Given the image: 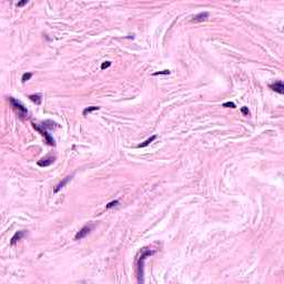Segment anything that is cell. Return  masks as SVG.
Returning <instances> with one entry per match:
<instances>
[{
    "label": "cell",
    "instance_id": "6da1fadb",
    "mask_svg": "<svg viewBox=\"0 0 284 284\" xmlns=\"http://www.w3.org/2000/svg\"><path fill=\"white\" fill-rule=\"evenodd\" d=\"M154 254V251H150L144 249L142 254L139 256V259L137 260V277H138V283H143V274H144V261L147 260L148 256H151Z\"/></svg>",
    "mask_w": 284,
    "mask_h": 284
},
{
    "label": "cell",
    "instance_id": "7a4b0ae2",
    "mask_svg": "<svg viewBox=\"0 0 284 284\" xmlns=\"http://www.w3.org/2000/svg\"><path fill=\"white\" fill-rule=\"evenodd\" d=\"M10 101V103H11V106H12V108L16 110V112L18 113V116L20 118H22V119H26V118H28V114H29V112H28V110L26 108L25 106L20 102V101L16 100V99H13V98H10L9 99Z\"/></svg>",
    "mask_w": 284,
    "mask_h": 284
},
{
    "label": "cell",
    "instance_id": "3957f363",
    "mask_svg": "<svg viewBox=\"0 0 284 284\" xmlns=\"http://www.w3.org/2000/svg\"><path fill=\"white\" fill-rule=\"evenodd\" d=\"M32 127H34V129L39 132V133H41V135H43L44 137V139H46V141H47V143L49 144V145H52V147H55L56 145V142H55V139L51 137L50 134L48 133V131H47V129H43V128H41L40 125H37V123H34V122H32Z\"/></svg>",
    "mask_w": 284,
    "mask_h": 284
},
{
    "label": "cell",
    "instance_id": "277c9868",
    "mask_svg": "<svg viewBox=\"0 0 284 284\" xmlns=\"http://www.w3.org/2000/svg\"><path fill=\"white\" fill-rule=\"evenodd\" d=\"M92 229H93V224H87V225H84L83 227H81V229L78 231V233L75 234V240L79 241V240L84 239L87 235H89V234L91 233Z\"/></svg>",
    "mask_w": 284,
    "mask_h": 284
},
{
    "label": "cell",
    "instance_id": "5b68a950",
    "mask_svg": "<svg viewBox=\"0 0 284 284\" xmlns=\"http://www.w3.org/2000/svg\"><path fill=\"white\" fill-rule=\"evenodd\" d=\"M55 160H56L55 157L48 155V157H46V158H43V159L39 160V161H38V166H39V167H42V168L49 167V166H51V164L55 162Z\"/></svg>",
    "mask_w": 284,
    "mask_h": 284
},
{
    "label": "cell",
    "instance_id": "8992f818",
    "mask_svg": "<svg viewBox=\"0 0 284 284\" xmlns=\"http://www.w3.org/2000/svg\"><path fill=\"white\" fill-rule=\"evenodd\" d=\"M273 91L277 92V93H280V94H283L284 93V85H283V82L282 81H277L275 83H272L269 85Z\"/></svg>",
    "mask_w": 284,
    "mask_h": 284
},
{
    "label": "cell",
    "instance_id": "52a82bcc",
    "mask_svg": "<svg viewBox=\"0 0 284 284\" xmlns=\"http://www.w3.org/2000/svg\"><path fill=\"white\" fill-rule=\"evenodd\" d=\"M208 18H209V12H200L193 17L192 22H202V21L207 20Z\"/></svg>",
    "mask_w": 284,
    "mask_h": 284
},
{
    "label": "cell",
    "instance_id": "ba28073f",
    "mask_svg": "<svg viewBox=\"0 0 284 284\" xmlns=\"http://www.w3.org/2000/svg\"><path fill=\"white\" fill-rule=\"evenodd\" d=\"M25 234H26V232L25 231H18V232H16L15 233V235L11 238V241H10V244L11 245H15L16 243L18 242V241H20L24 236H25Z\"/></svg>",
    "mask_w": 284,
    "mask_h": 284
},
{
    "label": "cell",
    "instance_id": "9c48e42d",
    "mask_svg": "<svg viewBox=\"0 0 284 284\" xmlns=\"http://www.w3.org/2000/svg\"><path fill=\"white\" fill-rule=\"evenodd\" d=\"M71 179H72V176H67V178H65V179H63V180H62V181H61V182H60V183H59L58 185H57V186L55 188L53 192H55V193L59 192V191H60V190H61L62 188H65V186L67 185V183L69 182V181H70V180H71Z\"/></svg>",
    "mask_w": 284,
    "mask_h": 284
},
{
    "label": "cell",
    "instance_id": "30bf717a",
    "mask_svg": "<svg viewBox=\"0 0 284 284\" xmlns=\"http://www.w3.org/2000/svg\"><path fill=\"white\" fill-rule=\"evenodd\" d=\"M29 99L32 101V102H34L36 104H40L42 101V97L41 94H30L29 96Z\"/></svg>",
    "mask_w": 284,
    "mask_h": 284
},
{
    "label": "cell",
    "instance_id": "8fae6325",
    "mask_svg": "<svg viewBox=\"0 0 284 284\" xmlns=\"http://www.w3.org/2000/svg\"><path fill=\"white\" fill-rule=\"evenodd\" d=\"M157 139V135H152L151 138H149L148 140H145L144 142H142L140 144H138V148H145V147H148L149 144H150L151 142H153L154 140Z\"/></svg>",
    "mask_w": 284,
    "mask_h": 284
},
{
    "label": "cell",
    "instance_id": "7c38bea8",
    "mask_svg": "<svg viewBox=\"0 0 284 284\" xmlns=\"http://www.w3.org/2000/svg\"><path fill=\"white\" fill-rule=\"evenodd\" d=\"M100 109V107H96V106H93V107H89V108H85L83 110V116H87L88 113H91V112H93V111H97V110H99Z\"/></svg>",
    "mask_w": 284,
    "mask_h": 284
},
{
    "label": "cell",
    "instance_id": "4fadbf2b",
    "mask_svg": "<svg viewBox=\"0 0 284 284\" xmlns=\"http://www.w3.org/2000/svg\"><path fill=\"white\" fill-rule=\"evenodd\" d=\"M31 77H32V73H31V72H26V73L22 75L21 80H22V82L25 83V82H27L28 80H30V79H31Z\"/></svg>",
    "mask_w": 284,
    "mask_h": 284
},
{
    "label": "cell",
    "instance_id": "5bb4252c",
    "mask_svg": "<svg viewBox=\"0 0 284 284\" xmlns=\"http://www.w3.org/2000/svg\"><path fill=\"white\" fill-rule=\"evenodd\" d=\"M119 205V200H114V201H111L109 204H107V209H111V208H114V207H117Z\"/></svg>",
    "mask_w": 284,
    "mask_h": 284
},
{
    "label": "cell",
    "instance_id": "9a60e30c",
    "mask_svg": "<svg viewBox=\"0 0 284 284\" xmlns=\"http://www.w3.org/2000/svg\"><path fill=\"white\" fill-rule=\"evenodd\" d=\"M223 107H225V108H232V109H234V108H235V104H234L233 102L229 101V102H224V103H223Z\"/></svg>",
    "mask_w": 284,
    "mask_h": 284
},
{
    "label": "cell",
    "instance_id": "2e32d148",
    "mask_svg": "<svg viewBox=\"0 0 284 284\" xmlns=\"http://www.w3.org/2000/svg\"><path fill=\"white\" fill-rule=\"evenodd\" d=\"M170 75V70H162V71H159V72H155L153 73V75Z\"/></svg>",
    "mask_w": 284,
    "mask_h": 284
},
{
    "label": "cell",
    "instance_id": "e0dca14e",
    "mask_svg": "<svg viewBox=\"0 0 284 284\" xmlns=\"http://www.w3.org/2000/svg\"><path fill=\"white\" fill-rule=\"evenodd\" d=\"M110 66H111V62H110V61H106V62H103V63L101 65V69H102V70H104V69L109 68Z\"/></svg>",
    "mask_w": 284,
    "mask_h": 284
},
{
    "label": "cell",
    "instance_id": "ac0fdd59",
    "mask_svg": "<svg viewBox=\"0 0 284 284\" xmlns=\"http://www.w3.org/2000/svg\"><path fill=\"white\" fill-rule=\"evenodd\" d=\"M241 111H242V113L244 116H249V114H250V111H249V109L246 108V107H243V108L241 109Z\"/></svg>",
    "mask_w": 284,
    "mask_h": 284
},
{
    "label": "cell",
    "instance_id": "d6986e66",
    "mask_svg": "<svg viewBox=\"0 0 284 284\" xmlns=\"http://www.w3.org/2000/svg\"><path fill=\"white\" fill-rule=\"evenodd\" d=\"M29 1L28 0H25V1H21V2H18L17 3V7H22V6H25V5H27Z\"/></svg>",
    "mask_w": 284,
    "mask_h": 284
}]
</instances>
